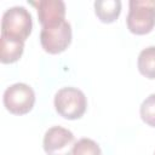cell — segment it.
I'll return each mask as SVG.
<instances>
[{
	"mask_svg": "<svg viewBox=\"0 0 155 155\" xmlns=\"http://www.w3.org/2000/svg\"><path fill=\"white\" fill-rule=\"evenodd\" d=\"M33 18L30 12L23 6H12L7 8L1 19V35L21 41L30 35Z\"/></svg>",
	"mask_w": 155,
	"mask_h": 155,
	"instance_id": "cell-1",
	"label": "cell"
},
{
	"mask_svg": "<svg viewBox=\"0 0 155 155\" xmlns=\"http://www.w3.org/2000/svg\"><path fill=\"white\" fill-rule=\"evenodd\" d=\"M126 18L131 33L144 35L155 27V0H131Z\"/></svg>",
	"mask_w": 155,
	"mask_h": 155,
	"instance_id": "cell-2",
	"label": "cell"
},
{
	"mask_svg": "<svg viewBox=\"0 0 155 155\" xmlns=\"http://www.w3.org/2000/svg\"><path fill=\"white\" fill-rule=\"evenodd\" d=\"M56 111L68 120L80 119L86 111L87 99L85 93L76 87H63L57 91L53 101Z\"/></svg>",
	"mask_w": 155,
	"mask_h": 155,
	"instance_id": "cell-3",
	"label": "cell"
},
{
	"mask_svg": "<svg viewBox=\"0 0 155 155\" xmlns=\"http://www.w3.org/2000/svg\"><path fill=\"white\" fill-rule=\"evenodd\" d=\"M4 105L15 115L29 113L35 103V93L33 88L23 82H17L8 86L4 92Z\"/></svg>",
	"mask_w": 155,
	"mask_h": 155,
	"instance_id": "cell-4",
	"label": "cell"
},
{
	"mask_svg": "<svg viewBox=\"0 0 155 155\" xmlns=\"http://www.w3.org/2000/svg\"><path fill=\"white\" fill-rule=\"evenodd\" d=\"M40 42L42 48L51 53L57 54L70 45L71 42V25L68 21L61 23L42 27L40 33Z\"/></svg>",
	"mask_w": 155,
	"mask_h": 155,
	"instance_id": "cell-5",
	"label": "cell"
},
{
	"mask_svg": "<svg viewBox=\"0 0 155 155\" xmlns=\"http://www.w3.org/2000/svg\"><path fill=\"white\" fill-rule=\"evenodd\" d=\"M75 137L62 126H53L45 132L42 147L47 155H73Z\"/></svg>",
	"mask_w": 155,
	"mask_h": 155,
	"instance_id": "cell-6",
	"label": "cell"
},
{
	"mask_svg": "<svg viewBox=\"0 0 155 155\" xmlns=\"http://www.w3.org/2000/svg\"><path fill=\"white\" fill-rule=\"evenodd\" d=\"M31 4L38 8L39 22L42 27L53 25L65 21V4L62 0H40Z\"/></svg>",
	"mask_w": 155,
	"mask_h": 155,
	"instance_id": "cell-7",
	"label": "cell"
},
{
	"mask_svg": "<svg viewBox=\"0 0 155 155\" xmlns=\"http://www.w3.org/2000/svg\"><path fill=\"white\" fill-rule=\"evenodd\" d=\"M0 48H1V53H0V61L1 63H15L17 62L24 50V41L21 40H16V39H11V38H6L1 35L0 39Z\"/></svg>",
	"mask_w": 155,
	"mask_h": 155,
	"instance_id": "cell-8",
	"label": "cell"
},
{
	"mask_svg": "<svg viewBox=\"0 0 155 155\" xmlns=\"http://www.w3.org/2000/svg\"><path fill=\"white\" fill-rule=\"evenodd\" d=\"M93 6L96 16L103 23H113L121 12L120 0H96Z\"/></svg>",
	"mask_w": 155,
	"mask_h": 155,
	"instance_id": "cell-9",
	"label": "cell"
},
{
	"mask_svg": "<svg viewBox=\"0 0 155 155\" xmlns=\"http://www.w3.org/2000/svg\"><path fill=\"white\" fill-rule=\"evenodd\" d=\"M137 65L143 76L150 80L155 79V46H149L140 51Z\"/></svg>",
	"mask_w": 155,
	"mask_h": 155,
	"instance_id": "cell-10",
	"label": "cell"
},
{
	"mask_svg": "<svg viewBox=\"0 0 155 155\" xmlns=\"http://www.w3.org/2000/svg\"><path fill=\"white\" fill-rule=\"evenodd\" d=\"M73 155H102V150L93 139L81 138L75 143Z\"/></svg>",
	"mask_w": 155,
	"mask_h": 155,
	"instance_id": "cell-11",
	"label": "cell"
},
{
	"mask_svg": "<svg viewBox=\"0 0 155 155\" xmlns=\"http://www.w3.org/2000/svg\"><path fill=\"white\" fill-rule=\"evenodd\" d=\"M139 113H140L142 120L147 125L155 127V93L149 94L142 102L140 108H139Z\"/></svg>",
	"mask_w": 155,
	"mask_h": 155,
	"instance_id": "cell-12",
	"label": "cell"
},
{
	"mask_svg": "<svg viewBox=\"0 0 155 155\" xmlns=\"http://www.w3.org/2000/svg\"><path fill=\"white\" fill-rule=\"evenodd\" d=\"M154 155H155V154H154Z\"/></svg>",
	"mask_w": 155,
	"mask_h": 155,
	"instance_id": "cell-13",
	"label": "cell"
}]
</instances>
